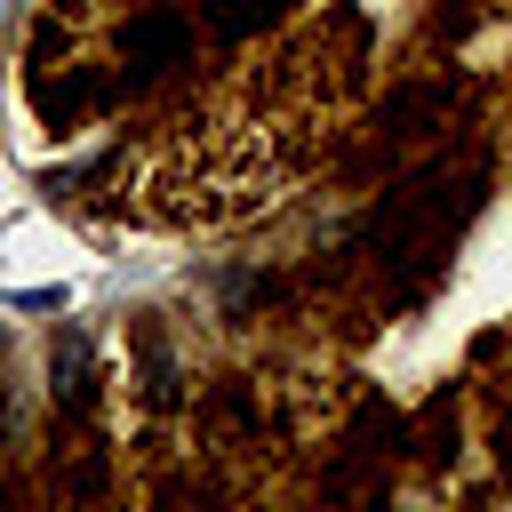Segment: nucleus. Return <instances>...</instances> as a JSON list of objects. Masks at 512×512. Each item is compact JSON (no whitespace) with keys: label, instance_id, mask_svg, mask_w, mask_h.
Listing matches in <instances>:
<instances>
[{"label":"nucleus","instance_id":"obj_1","mask_svg":"<svg viewBox=\"0 0 512 512\" xmlns=\"http://www.w3.org/2000/svg\"><path fill=\"white\" fill-rule=\"evenodd\" d=\"M472 200H480V168L432 152L416 176H400V184L344 232V248H336V280L360 288L368 304H400V296H416V288L440 272V256H448L456 224L472 216Z\"/></svg>","mask_w":512,"mask_h":512},{"label":"nucleus","instance_id":"obj_2","mask_svg":"<svg viewBox=\"0 0 512 512\" xmlns=\"http://www.w3.org/2000/svg\"><path fill=\"white\" fill-rule=\"evenodd\" d=\"M192 48H200V32H192V16H184L176 0H136V8L120 16L112 88H120V96H152V88H168L176 72H192Z\"/></svg>","mask_w":512,"mask_h":512},{"label":"nucleus","instance_id":"obj_3","mask_svg":"<svg viewBox=\"0 0 512 512\" xmlns=\"http://www.w3.org/2000/svg\"><path fill=\"white\" fill-rule=\"evenodd\" d=\"M392 448H400V416L368 392L336 440V464L320 472V496H384L392 488Z\"/></svg>","mask_w":512,"mask_h":512},{"label":"nucleus","instance_id":"obj_4","mask_svg":"<svg viewBox=\"0 0 512 512\" xmlns=\"http://www.w3.org/2000/svg\"><path fill=\"white\" fill-rule=\"evenodd\" d=\"M448 112H456V96H448L440 80H408V88H392V96L376 104V120L360 128V152L392 168L400 152H416V144H432V136L448 128Z\"/></svg>","mask_w":512,"mask_h":512},{"label":"nucleus","instance_id":"obj_5","mask_svg":"<svg viewBox=\"0 0 512 512\" xmlns=\"http://www.w3.org/2000/svg\"><path fill=\"white\" fill-rule=\"evenodd\" d=\"M296 0H192V16H200V32L216 40V48H240V40H256V32H272L280 16H288Z\"/></svg>","mask_w":512,"mask_h":512},{"label":"nucleus","instance_id":"obj_6","mask_svg":"<svg viewBox=\"0 0 512 512\" xmlns=\"http://www.w3.org/2000/svg\"><path fill=\"white\" fill-rule=\"evenodd\" d=\"M408 448H416L424 472H448V464L464 456V400H456V392H432L424 416H416V440H408Z\"/></svg>","mask_w":512,"mask_h":512},{"label":"nucleus","instance_id":"obj_7","mask_svg":"<svg viewBox=\"0 0 512 512\" xmlns=\"http://www.w3.org/2000/svg\"><path fill=\"white\" fill-rule=\"evenodd\" d=\"M88 400H96L88 336H64V344H56V408H64V416H88Z\"/></svg>","mask_w":512,"mask_h":512},{"label":"nucleus","instance_id":"obj_8","mask_svg":"<svg viewBox=\"0 0 512 512\" xmlns=\"http://www.w3.org/2000/svg\"><path fill=\"white\" fill-rule=\"evenodd\" d=\"M488 456L512 480V376H496V392H488Z\"/></svg>","mask_w":512,"mask_h":512}]
</instances>
